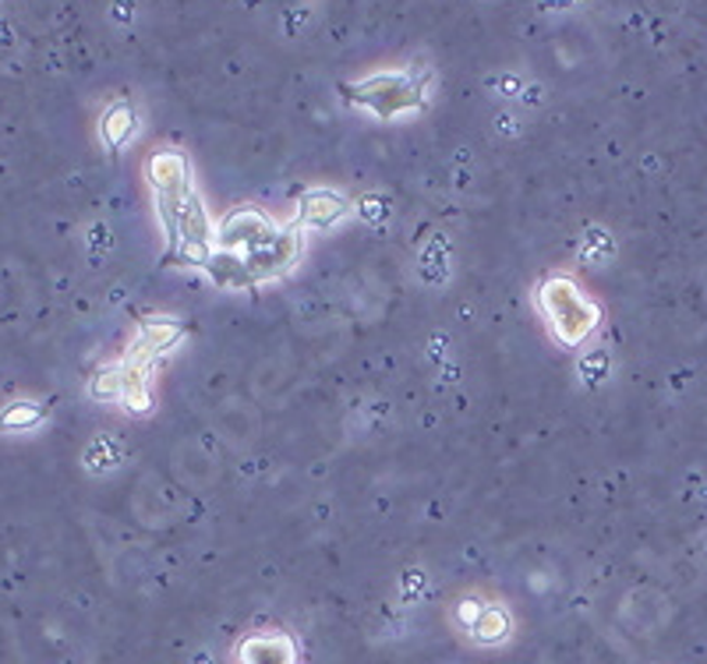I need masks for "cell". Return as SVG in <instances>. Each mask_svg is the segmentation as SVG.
I'll use <instances>...</instances> for the list:
<instances>
[{
    "instance_id": "1",
    "label": "cell",
    "mask_w": 707,
    "mask_h": 664,
    "mask_svg": "<svg viewBox=\"0 0 707 664\" xmlns=\"http://www.w3.org/2000/svg\"><path fill=\"white\" fill-rule=\"evenodd\" d=\"M152 177V195H156V209L166 227V238L185 255V261H210L213 247V219L205 216V205L199 199L195 184H191V170L181 156H152L149 163Z\"/></svg>"
},
{
    "instance_id": "2",
    "label": "cell",
    "mask_w": 707,
    "mask_h": 664,
    "mask_svg": "<svg viewBox=\"0 0 707 664\" xmlns=\"http://www.w3.org/2000/svg\"><path fill=\"white\" fill-rule=\"evenodd\" d=\"M538 304H542L548 325L563 347H580L602 318L598 304H594L570 276H552V280H545L542 290H538Z\"/></svg>"
},
{
    "instance_id": "3",
    "label": "cell",
    "mask_w": 707,
    "mask_h": 664,
    "mask_svg": "<svg viewBox=\"0 0 707 664\" xmlns=\"http://www.w3.org/2000/svg\"><path fill=\"white\" fill-rule=\"evenodd\" d=\"M362 92H365L368 103H379L376 110H379L382 117H393L396 110H407V106H414V103L421 100V95L414 92V81L411 78H393V75H382V81L379 78L376 81H365Z\"/></svg>"
},
{
    "instance_id": "4",
    "label": "cell",
    "mask_w": 707,
    "mask_h": 664,
    "mask_svg": "<svg viewBox=\"0 0 707 664\" xmlns=\"http://www.w3.org/2000/svg\"><path fill=\"white\" fill-rule=\"evenodd\" d=\"M346 213V199L337 195V191H326V188H315L308 195L301 199V216L298 224L301 227H332L337 219Z\"/></svg>"
},
{
    "instance_id": "5",
    "label": "cell",
    "mask_w": 707,
    "mask_h": 664,
    "mask_svg": "<svg viewBox=\"0 0 707 664\" xmlns=\"http://www.w3.org/2000/svg\"><path fill=\"white\" fill-rule=\"evenodd\" d=\"M241 664H294V643L280 633H262L241 643Z\"/></svg>"
},
{
    "instance_id": "6",
    "label": "cell",
    "mask_w": 707,
    "mask_h": 664,
    "mask_svg": "<svg viewBox=\"0 0 707 664\" xmlns=\"http://www.w3.org/2000/svg\"><path fill=\"white\" fill-rule=\"evenodd\" d=\"M177 340H181V329H177L174 322H152V325L142 329L138 350H142L146 357H156V354H163V350H171Z\"/></svg>"
},
{
    "instance_id": "7",
    "label": "cell",
    "mask_w": 707,
    "mask_h": 664,
    "mask_svg": "<svg viewBox=\"0 0 707 664\" xmlns=\"http://www.w3.org/2000/svg\"><path fill=\"white\" fill-rule=\"evenodd\" d=\"M470 629H475L478 640L495 643L509 633V618H506V612H498V608H484V612H478V622Z\"/></svg>"
}]
</instances>
